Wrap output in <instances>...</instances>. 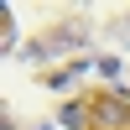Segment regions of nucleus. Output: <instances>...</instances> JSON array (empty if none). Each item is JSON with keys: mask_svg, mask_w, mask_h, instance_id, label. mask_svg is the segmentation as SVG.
Here are the masks:
<instances>
[{"mask_svg": "<svg viewBox=\"0 0 130 130\" xmlns=\"http://www.w3.org/2000/svg\"><path fill=\"white\" fill-rule=\"evenodd\" d=\"M57 120H62V125H68V130H73V125H83V109H78V104H68V109H62V115H57Z\"/></svg>", "mask_w": 130, "mask_h": 130, "instance_id": "f257e3e1", "label": "nucleus"}]
</instances>
